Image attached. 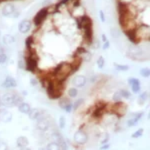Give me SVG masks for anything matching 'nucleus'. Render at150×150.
I'll return each instance as SVG.
<instances>
[{
	"mask_svg": "<svg viewBox=\"0 0 150 150\" xmlns=\"http://www.w3.org/2000/svg\"><path fill=\"white\" fill-rule=\"evenodd\" d=\"M1 105H2L1 104V97H0V107H1Z\"/></svg>",
	"mask_w": 150,
	"mask_h": 150,
	"instance_id": "de8ad7c7",
	"label": "nucleus"
},
{
	"mask_svg": "<svg viewBox=\"0 0 150 150\" xmlns=\"http://www.w3.org/2000/svg\"><path fill=\"white\" fill-rule=\"evenodd\" d=\"M18 110L20 111L21 113H23V114H28L29 111L31 110V107H30V105H29L28 103L22 102L21 104H19V105H18Z\"/></svg>",
	"mask_w": 150,
	"mask_h": 150,
	"instance_id": "6ab92c4d",
	"label": "nucleus"
},
{
	"mask_svg": "<svg viewBox=\"0 0 150 150\" xmlns=\"http://www.w3.org/2000/svg\"><path fill=\"white\" fill-rule=\"evenodd\" d=\"M45 149L46 150H61L59 144L56 143V142H50V143H48Z\"/></svg>",
	"mask_w": 150,
	"mask_h": 150,
	"instance_id": "4be33fe9",
	"label": "nucleus"
},
{
	"mask_svg": "<svg viewBox=\"0 0 150 150\" xmlns=\"http://www.w3.org/2000/svg\"><path fill=\"white\" fill-rule=\"evenodd\" d=\"M15 10H16L15 6H14L13 4L7 3L3 6V8H2V10H1V13H2V15L5 16V17H9V16L13 15V13Z\"/></svg>",
	"mask_w": 150,
	"mask_h": 150,
	"instance_id": "9b49d317",
	"label": "nucleus"
},
{
	"mask_svg": "<svg viewBox=\"0 0 150 150\" xmlns=\"http://www.w3.org/2000/svg\"><path fill=\"white\" fill-rule=\"evenodd\" d=\"M125 34L128 37V39H129L133 44H138L140 42V40L138 39V37H137V34H136V27L135 28H131V29H126V30H124Z\"/></svg>",
	"mask_w": 150,
	"mask_h": 150,
	"instance_id": "6e6552de",
	"label": "nucleus"
},
{
	"mask_svg": "<svg viewBox=\"0 0 150 150\" xmlns=\"http://www.w3.org/2000/svg\"><path fill=\"white\" fill-rule=\"evenodd\" d=\"M106 40H107V38H106V36L104 35V34H102V41H103V42H105Z\"/></svg>",
	"mask_w": 150,
	"mask_h": 150,
	"instance_id": "a18cd8bd",
	"label": "nucleus"
},
{
	"mask_svg": "<svg viewBox=\"0 0 150 150\" xmlns=\"http://www.w3.org/2000/svg\"><path fill=\"white\" fill-rule=\"evenodd\" d=\"M52 3L51 0H43L42 2H41V5H42V8L43 7H47V6H50Z\"/></svg>",
	"mask_w": 150,
	"mask_h": 150,
	"instance_id": "e433bc0d",
	"label": "nucleus"
},
{
	"mask_svg": "<svg viewBox=\"0 0 150 150\" xmlns=\"http://www.w3.org/2000/svg\"><path fill=\"white\" fill-rule=\"evenodd\" d=\"M63 110H65V111H66V112H71V111H72V104L71 103H70V104H68V105H66V106H65V107L63 108Z\"/></svg>",
	"mask_w": 150,
	"mask_h": 150,
	"instance_id": "ea45409f",
	"label": "nucleus"
},
{
	"mask_svg": "<svg viewBox=\"0 0 150 150\" xmlns=\"http://www.w3.org/2000/svg\"><path fill=\"white\" fill-rule=\"evenodd\" d=\"M7 62V55L5 52L0 51V65H3Z\"/></svg>",
	"mask_w": 150,
	"mask_h": 150,
	"instance_id": "c85d7f7f",
	"label": "nucleus"
},
{
	"mask_svg": "<svg viewBox=\"0 0 150 150\" xmlns=\"http://www.w3.org/2000/svg\"><path fill=\"white\" fill-rule=\"evenodd\" d=\"M30 29H31V21L28 20V19H25V20L21 21L20 24H19V26H18L19 32L23 33V34L29 32V30H30Z\"/></svg>",
	"mask_w": 150,
	"mask_h": 150,
	"instance_id": "f8f14e48",
	"label": "nucleus"
},
{
	"mask_svg": "<svg viewBox=\"0 0 150 150\" xmlns=\"http://www.w3.org/2000/svg\"><path fill=\"white\" fill-rule=\"evenodd\" d=\"M72 74V66L70 63H66V62H62L58 66H56L53 70V73L51 76L53 79L56 81L65 82L67 78Z\"/></svg>",
	"mask_w": 150,
	"mask_h": 150,
	"instance_id": "f257e3e1",
	"label": "nucleus"
},
{
	"mask_svg": "<svg viewBox=\"0 0 150 150\" xmlns=\"http://www.w3.org/2000/svg\"><path fill=\"white\" fill-rule=\"evenodd\" d=\"M30 85L31 86H37L38 85V80L35 78H31L30 79Z\"/></svg>",
	"mask_w": 150,
	"mask_h": 150,
	"instance_id": "58836bf2",
	"label": "nucleus"
},
{
	"mask_svg": "<svg viewBox=\"0 0 150 150\" xmlns=\"http://www.w3.org/2000/svg\"><path fill=\"white\" fill-rule=\"evenodd\" d=\"M19 15H20V12H19L18 10H15V11H14V13H13V15H12V17L17 18Z\"/></svg>",
	"mask_w": 150,
	"mask_h": 150,
	"instance_id": "37998d69",
	"label": "nucleus"
},
{
	"mask_svg": "<svg viewBox=\"0 0 150 150\" xmlns=\"http://www.w3.org/2000/svg\"><path fill=\"white\" fill-rule=\"evenodd\" d=\"M136 34L139 40L141 39H149V27L147 26H140V27H136Z\"/></svg>",
	"mask_w": 150,
	"mask_h": 150,
	"instance_id": "0eeeda50",
	"label": "nucleus"
},
{
	"mask_svg": "<svg viewBox=\"0 0 150 150\" xmlns=\"http://www.w3.org/2000/svg\"><path fill=\"white\" fill-rule=\"evenodd\" d=\"M0 122H1V121H0Z\"/></svg>",
	"mask_w": 150,
	"mask_h": 150,
	"instance_id": "3c124183",
	"label": "nucleus"
},
{
	"mask_svg": "<svg viewBox=\"0 0 150 150\" xmlns=\"http://www.w3.org/2000/svg\"><path fill=\"white\" fill-rule=\"evenodd\" d=\"M0 37H1V30H0Z\"/></svg>",
	"mask_w": 150,
	"mask_h": 150,
	"instance_id": "8fccbe9b",
	"label": "nucleus"
},
{
	"mask_svg": "<svg viewBox=\"0 0 150 150\" xmlns=\"http://www.w3.org/2000/svg\"><path fill=\"white\" fill-rule=\"evenodd\" d=\"M121 95H120L119 91H116V92L114 93V95H113V101L114 102H118V101H121Z\"/></svg>",
	"mask_w": 150,
	"mask_h": 150,
	"instance_id": "72a5a7b5",
	"label": "nucleus"
},
{
	"mask_svg": "<svg viewBox=\"0 0 150 150\" xmlns=\"http://www.w3.org/2000/svg\"><path fill=\"white\" fill-rule=\"evenodd\" d=\"M39 150H46V149H45V148H40Z\"/></svg>",
	"mask_w": 150,
	"mask_h": 150,
	"instance_id": "09e8293b",
	"label": "nucleus"
},
{
	"mask_svg": "<svg viewBox=\"0 0 150 150\" xmlns=\"http://www.w3.org/2000/svg\"><path fill=\"white\" fill-rule=\"evenodd\" d=\"M148 98V92H144L142 93L141 95H140V97L138 99V103L140 104V105H142L145 101H146V99Z\"/></svg>",
	"mask_w": 150,
	"mask_h": 150,
	"instance_id": "cd10ccee",
	"label": "nucleus"
},
{
	"mask_svg": "<svg viewBox=\"0 0 150 150\" xmlns=\"http://www.w3.org/2000/svg\"><path fill=\"white\" fill-rule=\"evenodd\" d=\"M140 75L143 77H149L150 75V71L148 68H143L141 69V71H140Z\"/></svg>",
	"mask_w": 150,
	"mask_h": 150,
	"instance_id": "f704fd0d",
	"label": "nucleus"
},
{
	"mask_svg": "<svg viewBox=\"0 0 150 150\" xmlns=\"http://www.w3.org/2000/svg\"><path fill=\"white\" fill-rule=\"evenodd\" d=\"M2 41H3L4 44L8 45V44H12V43H14L15 38L13 37V35L5 34V35H3V37H2Z\"/></svg>",
	"mask_w": 150,
	"mask_h": 150,
	"instance_id": "aec40b11",
	"label": "nucleus"
},
{
	"mask_svg": "<svg viewBox=\"0 0 150 150\" xmlns=\"http://www.w3.org/2000/svg\"><path fill=\"white\" fill-rule=\"evenodd\" d=\"M17 65H18V68L19 69L25 70V61H24V59H19Z\"/></svg>",
	"mask_w": 150,
	"mask_h": 150,
	"instance_id": "c9c22d12",
	"label": "nucleus"
},
{
	"mask_svg": "<svg viewBox=\"0 0 150 150\" xmlns=\"http://www.w3.org/2000/svg\"><path fill=\"white\" fill-rule=\"evenodd\" d=\"M119 93H120V95H121L122 98H130V96H131L130 92L127 90H120Z\"/></svg>",
	"mask_w": 150,
	"mask_h": 150,
	"instance_id": "473e14b6",
	"label": "nucleus"
},
{
	"mask_svg": "<svg viewBox=\"0 0 150 150\" xmlns=\"http://www.w3.org/2000/svg\"><path fill=\"white\" fill-rule=\"evenodd\" d=\"M114 66L116 70L118 71H127L129 69V66L128 65H121V64H117V63H114Z\"/></svg>",
	"mask_w": 150,
	"mask_h": 150,
	"instance_id": "a878e982",
	"label": "nucleus"
},
{
	"mask_svg": "<svg viewBox=\"0 0 150 150\" xmlns=\"http://www.w3.org/2000/svg\"><path fill=\"white\" fill-rule=\"evenodd\" d=\"M110 34L114 39H117V38H119L120 35H121V31H120L117 27H112L110 29Z\"/></svg>",
	"mask_w": 150,
	"mask_h": 150,
	"instance_id": "412c9836",
	"label": "nucleus"
},
{
	"mask_svg": "<svg viewBox=\"0 0 150 150\" xmlns=\"http://www.w3.org/2000/svg\"><path fill=\"white\" fill-rule=\"evenodd\" d=\"M33 43H34V37L33 36H28L25 39V46L27 49H31L32 48Z\"/></svg>",
	"mask_w": 150,
	"mask_h": 150,
	"instance_id": "5701e85b",
	"label": "nucleus"
},
{
	"mask_svg": "<svg viewBox=\"0 0 150 150\" xmlns=\"http://www.w3.org/2000/svg\"><path fill=\"white\" fill-rule=\"evenodd\" d=\"M109 148V144H103V146L102 147H100V150H105V149H108Z\"/></svg>",
	"mask_w": 150,
	"mask_h": 150,
	"instance_id": "c03bdc74",
	"label": "nucleus"
},
{
	"mask_svg": "<svg viewBox=\"0 0 150 150\" xmlns=\"http://www.w3.org/2000/svg\"><path fill=\"white\" fill-rule=\"evenodd\" d=\"M128 82H129L130 86H131V89L133 91V93H138L140 91V81L138 80V79L136 78H129L128 79Z\"/></svg>",
	"mask_w": 150,
	"mask_h": 150,
	"instance_id": "dca6fc26",
	"label": "nucleus"
},
{
	"mask_svg": "<svg viewBox=\"0 0 150 150\" xmlns=\"http://www.w3.org/2000/svg\"><path fill=\"white\" fill-rule=\"evenodd\" d=\"M73 140L76 144L78 145H83L88 141V135L85 131L79 129L78 131H76L73 135Z\"/></svg>",
	"mask_w": 150,
	"mask_h": 150,
	"instance_id": "39448f33",
	"label": "nucleus"
},
{
	"mask_svg": "<svg viewBox=\"0 0 150 150\" xmlns=\"http://www.w3.org/2000/svg\"><path fill=\"white\" fill-rule=\"evenodd\" d=\"M77 24H78V27L82 29L90 27L92 26V19L87 15H82L77 18Z\"/></svg>",
	"mask_w": 150,
	"mask_h": 150,
	"instance_id": "423d86ee",
	"label": "nucleus"
},
{
	"mask_svg": "<svg viewBox=\"0 0 150 150\" xmlns=\"http://www.w3.org/2000/svg\"><path fill=\"white\" fill-rule=\"evenodd\" d=\"M43 115V111L39 109V108H34V109H31L29 111L28 116L31 120H37L38 118H40Z\"/></svg>",
	"mask_w": 150,
	"mask_h": 150,
	"instance_id": "f3484780",
	"label": "nucleus"
},
{
	"mask_svg": "<svg viewBox=\"0 0 150 150\" xmlns=\"http://www.w3.org/2000/svg\"><path fill=\"white\" fill-rule=\"evenodd\" d=\"M70 103L71 102H70V99H68V98H61L59 100V106L62 108V109H63L65 106L68 105V104H70Z\"/></svg>",
	"mask_w": 150,
	"mask_h": 150,
	"instance_id": "393cba45",
	"label": "nucleus"
},
{
	"mask_svg": "<svg viewBox=\"0 0 150 150\" xmlns=\"http://www.w3.org/2000/svg\"><path fill=\"white\" fill-rule=\"evenodd\" d=\"M78 95V90H77L76 88H74V87H72V88H70L68 90V96L71 98H74L76 97V96Z\"/></svg>",
	"mask_w": 150,
	"mask_h": 150,
	"instance_id": "bb28decb",
	"label": "nucleus"
},
{
	"mask_svg": "<svg viewBox=\"0 0 150 150\" xmlns=\"http://www.w3.org/2000/svg\"><path fill=\"white\" fill-rule=\"evenodd\" d=\"M97 66L99 67V68H103L104 67V64H105V60H104V58L102 57V56H100L97 59Z\"/></svg>",
	"mask_w": 150,
	"mask_h": 150,
	"instance_id": "2f4dec72",
	"label": "nucleus"
},
{
	"mask_svg": "<svg viewBox=\"0 0 150 150\" xmlns=\"http://www.w3.org/2000/svg\"><path fill=\"white\" fill-rule=\"evenodd\" d=\"M19 150H31V149L28 148V147H23V148H20Z\"/></svg>",
	"mask_w": 150,
	"mask_h": 150,
	"instance_id": "49530a36",
	"label": "nucleus"
},
{
	"mask_svg": "<svg viewBox=\"0 0 150 150\" xmlns=\"http://www.w3.org/2000/svg\"><path fill=\"white\" fill-rule=\"evenodd\" d=\"M142 115H143V112H139V113H134L131 117H130V119L127 120V126L129 127H133L135 126V125L138 123V121L140 119H141Z\"/></svg>",
	"mask_w": 150,
	"mask_h": 150,
	"instance_id": "ddd939ff",
	"label": "nucleus"
},
{
	"mask_svg": "<svg viewBox=\"0 0 150 150\" xmlns=\"http://www.w3.org/2000/svg\"><path fill=\"white\" fill-rule=\"evenodd\" d=\"M84 102V99L83 98H79V99H77L76 101L74 102V104H72V109H74V110H77L79 107L83 104Z\"/></svg>",
	"mask_w": 150,
	"mask_h": 150,
	"instance_id": "b1692460",
	"label": "nucleus"
},
{
	"mask_svg": "<svg viewBox=\"0 0 150 150\" xmlns=\"http://www.w3.org/2000/svg\"><path fill=\"white\" fill-rule=\"evenodd\" d=\"M2 86H3L4 88H14V87L17 86V82H16V80L13 77L8 75V76H6L5 80L2 83Z\"/></svg>",
	"mask_w": 150,
	"mask_h": 150,
	"instance_id": "2eb2a0df",
	"label": "nucleus"
},
{
	"mask_svg": "<svg viewBox=\"0 0 150 150\" xmlns=\"http://www.w3.org/2000/svg\"><path fill=\"white\" fill-rule=\"evenodd\" d=\"M16 144L19 148H23V147H27L29 144V140L25 136H19L16 140Z\"/></svg>",
	"mask_w": 150,
	"mask_h": 150,
	"instance_id": "a211bd4d",
	"label": "nucleus"
},
{
	"mask_svg": "<svg viewBox=\"0 0 150 150\" xmlns=\"http://www.w3.org/2000/svg\"><path fill=\"white\" fill-rule=\"evenodd\" d=\"M38 56L36 54L35 50H33L32 48L31 49H27V54L25 55V70L27 71H30L32 73H36L38 69Z\"/></svg>",
	"mask_w": 150,
	"mask_h": 150,
	"instance_id": "f03ea898",
	"label": "nucleus"
},
{
	"mask_svg": "<svg viewBox=\"0 0 150 150\" xmlns=\"http://www.w3.org/2000/svg\"><path fill=\"white\" fill-rule=\"evenodd\" d=\"M22 96H20L17 92H7L1 97V104L5 107H12V106H18L22 103Z\"/></svg>",
	"mask_w": 150,
	"mask_h": 150,
	"instance_id": "7ed1b4c3",
	"label": "nucleus"
},
{
	"mask_svg": "<svg viewBox=\"0 0 150 150\" xmlns=\"http://www.w3.org/2000/svg\"><path fill=\"white\" fill-rule=\"evenodd\" d=\"M142 134H143V129L142 128H139L137 131H135L134 133L132 134V138H138V137H141L142 136Z\"/></svg>",
	"mask_w": 150,
	"mask_h": 150,
	"instance_id": "7c9ffc66",
	"label": "nucleus"
},
{
	"mask_svg": "<svg viewBox=\"0 0 150 150\" xmlns=\"http://www.w3.org/2000/svg\"><path fill=\"white\" fill-rule=\"evenodd\" d=\"M65 125H66V120H65L64 116H61L59 118V121H58V126H59L60 129H64Z\"/></svg>",
	"mask_w": 150,
	"mask_h": 150,
	"instance_id": "c756f323",
	"label": "nucleus"
},
{
	"mask_svg": "<svg viewBox=\"0 0 150 150\" xmlns=\"http://www.w3.org/2000/svg\"><path fill=\"white\" fill-rule=\"evenodd\" d=\"M86 77L83 76V75H77V76H75L73 78V80H72V84L76 87V88H82V87H84L86 85Z\"/></svg>",
	"mask_w": 150,
	"mask_h": 150,
	"instance_id": "9d476101",
	"label": "nucleus"
},
{
	"mask_svg": "<svg viewBox=\"0 0 150 150\" xmlns=\"http://www.w3.org/2000/svg\"><path fill=\"white\" fill-rule=\"evenodd\" d=\"M12 120V114L7 109H2L0 107V121L8 123Z\"/></svg>",
	"mask_w": 150,
	"mask_h": 150,
	"instance_id": "4468645a",
	"label": "nucleus"
},
{
	"mask_svg": "<svg viewBox=\"0 0 150 150\" xmlns=\"http://www.w3.org/2000/svg\"><path fill=\"white\" fill-rule=\"evenodd\" d=\"M48 15V8L47 7H43L41 8L39 11L36 13V15L33 18V22H34V25L39 27V26L44 22V20L46 19Z\"/></svg>",
	"mask_w": 150,
	"mask_h": 150,
	"instance_id": "20e7f679",
	"label": "nucleus"
},
{
	"mask_svg": "<svg viewBox=\"0 0 150 150\" xmlns=\"http://www.w3.org/2000/svg\"><path fill=\"white\" fill-rule=\"evenodd\" d=\"M36 126H37V128L40 131H45V130H47L50 126L49 120H48V118L42 115L40 118L37 119V124H36Z\"/></svg>",
	"mask_w": 150,
	"mask_h": 150,
	"instance_id": "1a4fd4ad",
	"label": "nucleus"
},
{
	"mask_svg": "<svg viewBox=\"0 0 150 150\" xmlns=\"http://www.w3.org/2000/svg\"><path fill=\"white\" fill-rule=\"evenodd\" d=\"M109 46H110V44H109V41H108V40H106L105 42H103V46H102L103 50L108 49V48H109Z\"/></svg>",
	"mask_w": 150,
	"mask_h": 150,
	"instance_id": "a19ab883",
	"label": "nucleus"
},
{
	"mask_svg": "<svg viewBox=\"0 0 150 150\" xmlns=\"http://www.w3.org/2000/svg\"><path fill=\"white\" fill-rule=\"evenodd\" d=\"M99 15H100V19H101V21H102V22H105V15H104V12L102 11V10H100L99 11Z\"/></svg>",
	"mask_w": 150,
	"mask_h": 150,
	"instance_id": "79ce46f5",
	"label": "nucleus"
},
{
	"mask_svg": "<svg viewBox=\"0 0 150 150\" xmlns=\"http://www.w3.org/2000/svg\"><path fill=\"white\" fill-rule=\"evenodd\" d=\"M0 150H8V146L5 142L0 141Z\"/></svg>",
	"mask_w": 150,
	"mask_h": 150,
	"instance_id": "4c0bfd02",
	"label": "nucleus"
}]
</instances>
